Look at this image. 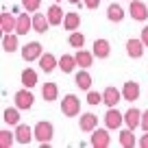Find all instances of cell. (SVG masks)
I'll use <instances>...</instances> for the list:
<instances>
[{"instance_id":"cell-1","label":"cell","mask_w":148,"mask_h":148,"mask_svg":"<svg viewBox=\"0 0 148 148\" xmlns=\"http://www.w3.org/2000/svg\"><path fill=\"white\" fill-rule=\"evenodd\" d=\"M61 111H63V116H68V118L79 116L81 113V100L74 96V94H68V96L61 100Z\"/></svg>"},{"instance_id":"cell-2","label":"cell","mask_w":148,"mask_h":148,"mask_svg":"<svg viewBox=\"0 0 148 148\" xmlns=\"http://www.w3.org/2000/svg\"><path fill=\"white\" fill-rule=\"evenodd\" d=\"M33 131H35V139L39 144H44V146H46L52 139V135H55V126H52L50 122H37Z\"/></svg>"},{"instance_id":"cell-3","label":"cell","mask_w":148,"mask_h":148,"mask_svg":"<svg viewBox=\"0 0 148 148\" xmlns=\"http://www.w3.org/2000/svg\"><path fill=\"white\" fill-rule=\"evenodd\" d=\"M111 144L109 131L107 129H94L92 131V146L94 148H107Z\"/></svg>"},{"instance_id":"cell-4","label":"cell","mask_w":148,"mask_h":148,"mask_svg":"<svg viewBox=\"0 0 148 148\" xmlns=\"http://www.w3.org/2000/svg\"><path fill=\"white\" fill-rule=\"evenodd\" d=\"M129 13H131V18L137 20V22H144V20H148V9H146V5H144L142 0H131Z\"/></svg>"},{"instance_id":"cell-5","label":"cell","mask_w":148,"mask_h":148,"mask_svg":"<svg viewBox=\"0 0 148 148\" xmlns=\"http://www.w3.org/2000/svg\"><path fill=\"white\" fill-rule=\"evenodd\" d=\"M122 122H124V116H122L116 107H109V111L105 113V124H107V129H120Z\"/></svg>"},{"instance_id":"cell-6","label":"cell","mask_w":148,"mask_h":148,"mask_svg":"<svg viewBox=\"0 0 148 148\" xmlns=\"http://www.w3.org/2000/svg\"><path fill=\"white\" fill-rule=\"evenodd\" d=\"M42 57V44L39 42H28L26 46L22 48V59L24 61H35Z\"/></svg>"},{"instance_id":"cell-7","label":"cell","mask_w":148,"mask_h":148,"mask_svg":"<svg viewBox=\"0 0 148 148\" xmlns=\"http://www.w3.org/2000/svg\"><path fill=\"white\" fill-rule=\"evenodd\" d=\"M33 137H35V131L28 124H18L15 126V142L18 144H24V146H26V144H31Z\"/></svg>"},{"instance_id":"cell-8","label":"cell","mask_w":148,"mask_h":148,"mask_svg":"<svg viewBox=\"0 0 148 148\" xmlns=\"http://www.w3.org/2000/svg\"><path fill=\"white\" fill-rule=\"evenodd\" d=\"M33 100H35V98H33V94L28 92V87L15 92V107H20V109H31Z\"/></svg>"},{"instance_id":"cell-9","label":"cell","mask_w":148,"mask_h":148,"mask_svg":"<svg viewBox=\"0 0 148 148\" xmlns=\"http://www.w3.org/2000/svg\"><path fill=\"white\" fill-rule=\"evenodd\" d=\"M15 26H18V18H13L7 9H2V13H0V28H2V33L15 31Z\"/></svg>"},{"instance_id":"cell-10","label":"cell","mask_w":148,"mask_h":148,"mask_svg":"<svg viewBox=\"0 0 148 148\" xmlns=\"http://www.w3.org/2000/svg\"><path fill=\"white\" fill-rule=\"evenodd\" d=\"M124 122H126V126H129V129L135 131L137 126H142V111L135 109V107H131V109L124 113Z\"/></svg>"},{"instance_id":"cell-11","label":"cell","mask_w":148,"mask_h":148,"mask_svg":"<svg viewBox=\"0 0 148 148\" xmlns=\"http://www.w3.org/2000/svg\"><path fill=\"white\" fill-rule=\"evenodd\" d=\"M144 46H146V44H144L142 39H129V42H126V55H129L131 59H139V57L144 55Z\"/></svg>"},{"instance_id":"cell-12","label":"cell","mask_w":148,"mask_h":148,"mask_svg":"<svg viewBox=\"0 0 148 148\" xmlns=\"http://www.w3.org/2000/svg\"><path fill=\"white\" fill-rule=\"evenodd\" d=\"M122 96H124V100L133 102L139 98V83H135V81H126L124 87H122Z\"/></svg>"},{"instance_id":"cell-13","label":"cell","mask_w":148,"mask_h":148,"mask_svg":"<svg viewBox=\"0 0 148 148\" xmlns=\"http://www.w3.org/2000/svg\"><path fill=\"white\" fill-rule=\"evenodd\" d=\"M102 98H105V105L107 107H116L124 96H122V92H118L116 87H107L105 92H102Z\"/></svg>"},{"instance_id":"cell-14","label":"cell","mask_w":148,"mask_h":148,"mask_svg":"<svg viewBox=\"0 0 148 148\" xmlns=\"http://www.w3.org/2000/svg\"><path fill=\"white\" fill-rule=\"evenodd\" d=\"M79 126H81V131H85V133H92V131L98 126V118L94 116V113H83L81 120H79Z\"/></svg>"},{"instance_id":"cell-15","label":"cell","mask_w":148,"mask_h":148,"mask_svg":"<svg viewBox=\"0 0 148 148\" xmlns=\"http://www.w3.org/2000/svg\"><path fill=\"white\" fill-rule=\"evenodd\" d=\"M48 26H50L48 15H44V13H35V15H33V31H35V33H46Z\"/></svg>"},{"instance_id":"cell-16","label":"cell","mask_w":148,"mask_h":148,"mask_svg":"<svg viewBox=\"0 0 148 148\" xmlns=\"http://www.w3.org/2000/svg\"><path fill=\"white\" fill-rule=\"evenodd\" d=\"M33 28V18H28V13H20L18 15V26H15V33L18 35H26Z\"/></svg>"},{"instance_id":"cell-17","label":"cell","mask_w":148,"mask_h":148,"mask_svg":"<svg viewBox=\"0 0 148 148\" xmlns=\"http://www.w3.org/2000/svg\"><path fill=\"white\" fill-rule=\"evenodd\" d=\"M48 20H50V26H59L61 22H63V9H61L59 5H52V7H48Z\"/></svg>"},{"instance_id":"cell-18","label":"cell","mask_w":148,"mask_h":148,"mask_svg":"<svg viewBox=\"0 0 148 148\" xmlns=\"http://www.w3.org/2000/svg\"><path fill=\"white\" fill-rule=\"evenodd\" d=\"M92 52L98 57V59H107L109 52H111V46H109L107 39H96V42H94V50Z\"/></svg>"},{"instance_id":"cell-19","label":"cell","mask_w":148,"mask_h":148,"mask_svg":"<svg viewBox=\"0 0 148 148\" xmlns=\"http://www.w3.org/2000/svg\"><path fill=\"white\" fill-rule=\"evenodd\" d=\"M74 83H76V87H81V89H85V92H89V87H92V76H89L87 68H83L79 74H76Z\"/></svg>"},{"instance_id":"cell-20","label":"cell","mask_w":148,"mask_h":148,"mask_svg":"<svg viewBox=\"0 0 148 148\" xmlns=\"http://www.w3.org/2000/svg\"><path fill=\"white\" fill-rule=\"evenodd\" d=\"M76 57H72V55H63L59 59V70L63 74H70V72H74V68H76Z\"/></svg>"},{"instance_id":"cell-21","label":"cell","mask_w":148,"mask_h":148,"mask_svg":"<svg viewBox=\"0 0 148 148\" xmlns=\"http://www.w3.org/2000/svg\"><path fill=\"white\" fill-rule=\"evenodd\" d=\"M57 65H59V61H57L55 57L50 55V52H46V55H42V57H39V68H42L46 74H48V72H52V70H55Z\"/></svg>"},{"instance_id":"cell-22","label":"cell","mask_w":148,"mask_h":148,"mask_svg":"<svg viewBox=\"0 0 148 148\" xmlns=\"http://www.w3.org/2000/svg\"><path fill=\"white\" fill-rule=\"evenodd\" d=\"M2 50L5 52H15L18 50V33H5L2 37Z\"/></svg>"},{"instance_id":"cell-23","label":"cell","mask_w":148,"mask_h":148,"mask_svg":"<svg viewBox=\"0 0 148 148\" xmlns=\"http://www.w3.org/2000/svg\"><path fill=\"white\" fill-rule=\"evenodd\" d=\"M74 57H76V63H79L81 68H89V65L94 63V57H96V55H94V52L83 50V48H79V52H76Z\"/></svg>"},{"instance_id":"cell-24","label":"cell","mask_w":148,"mask_h":148,"mask_svg":"<svg viewBox=\"0 0 148 148\" xmlns=\"http://www.w3.org/2000/svg\"><path fill=\"white\" fill-rule=\"evenodd\" d=\"M135 144H137V139H135V135H133V129H129V126H126L124 131H120V146L133 148Z\"/></svg>"},{"instance_id":"cell-25","label":"cell","mask_w":148,"mask_h":148,"mask_svg":"<svg viewBox=\"0 0 148 148\" xmlns=\"http://www.w3.org/2000/svg\"><path fill=\"white\" fill-rule=\"evenodd\" d=\"M63 26H65V31H76L81 26V15L79 13H65Z\"/></svg>"},{"instance_id":"cell-26","label":"cell","mask_w":148,"mask_h":148,"mask_svg":"<svg viewBox=\"0 0 148 148\" xmlns=\"http://www.w3.org/2000/svg\"><path fill=\"white\" fill-rule=\"evenodd\" d=\"M22 85H24V87H28V89L37 85V72H35V70L26 68V70L22 72Z\"/></svg>"},{"instance_id":"cell-27","label":"cell","mask_w":148,"mask_h":148,"mask_svg":"<svg viewBox=\"0 0 148 148\" xmlns=\"http://www.w3.org/2000/svg\"><path fill=\"white\" fill-rule=\"evenodd\" d=\"M57 94H59V89H57L55 83H46V85L42 87V96H44V100H46V102L57 100Z\"/></svg>"},{"instance_id":"cell-28","label":"cell","mask_w":148,"mask_h":148,"mask_svg":"<svg viewBox=\"0 0 148 148\" xmlns=\"http://www.w3.org/2000/svg\"><path fill=\"white\" fill-rule=\"evenodd\" d=\"M20 107H15V109H5V113H2V120L7 122V124H13L18 126L20 124Z\"/></svg>"},{"instance_id":"cell-29","label":"cell","mask_w":148,"mask_h":148,"mask_svg":"<svg viewBox=\"0 0 148 148\" xmlns=\"http://www.w3.org/2000/svg\"><path fill=\"white\" fill-rule=\"evenodd\" d=\"M107 18H109L111 22H122V18H124L122 7H120V5H111L109 9H107Z\"/></svg>"},{"instance_id":"cell-30","label":"cell","mask_w":148,"mask_h":148,"mask_svg":"<svg viewBox=\"0 0 148 148\" xmlns=\"http://www.w3.org/2000/svg\"><path fill=\"white\" fill-rule=\"evenodd\" d=\"M68 42H70V46H72V48H83L85 46V35H83V33H79V31H72V33H70V37H68Z\"/></svg>"},{"instance_id":"cell-31","label":"cell","mask_w":148,"mask_h":148,"mask_svg":"<svg viewBox=\"0 0 148 148\" xmlns=\"http://www.w3.org/2000/svg\"><path fill=\"white\" fill-rule=\"evenodd\" d=\"M13 142H15V133H11L9 129L0 131V146H2V148H9Z\"/></svg>"},{"instance_id":"cell-32","label":"cell","mask_w":148,"mask_h":148,"mask_svg":"<svg viewBox=\"0 0 148 148\" xmlns=\"http://www.w3.org/2000/svg\"><path fill=\"white\" fill-rule=\"evenodd\" d=\"M39 5H42V0H22V7L26 11H31V13L39 9Z\"/></svg>"},{"instance_id":"cell-33","label":"cell","mask_w":148,"mask_h":148,"mask_svg":"<svg viewBox=\"0 0 148 148\" xmlns=\"http://www.w3.org/2000/svg\"><path fill=\"white\" fill-rule=\"evenodd\" d=\"M87 102L89 105H98V102H105V98L98 92H87Z\"/></svg>"},{"instance_id":"cell-34","label":"cell","mask_w":148,"mask_h":148,"mask_svg":"<svg viewBox=\"0 0 148 148\" xmlns=\"http://www.w3.org/2000/svg\"><path fill=\"white\" fill-rule=\"evenodd\" d=\"M83 5L87 7V9H98V5H100V0H83Z\"/></svg>"},{"instance_id":"cell-35","label":"cell","mask_w":148,"mask_h":148,"mask_svg":"<svg viewBox=\"0 0 148 148\" xmlns=\"http://www.w3.org/2000/svg\"><path fill=\"white\" fill-rule=\"evenodd\" d=\"M142 129L148 133V111H144V113H142Z\"/></svg>"},{"instance_id":"cell-36","label":"cell","mask_w":148,"mask_h":148,"mask_svg":"<svg viewBox=\"0 0 148 148\" xmlns=\"http://www.w3.org/2000/svg\"><path fill=\"white\" fill-rule=\"evenodd\" d=\"M137 144H139V146H142V148H148V133H146V135H142Z\"/></svg>"},{"instance_id":"cell-37","label":"cell","mask_w":148,"mask_h":148,"mask_svg":"<svg viewBox=\"0 0 148 148\" xmlns=\"http://www.w3.org/2000/svg\"><path fill=\"white\" fill-rule=\"evenodd\" d=\"M142 42L148 46V26H144V28H142Z\"/></svg>"},{"instance_id":"cell-38","label":"cell","mask_w":148,"mask_h":148,"mask_svg":"<svg viewBox=\"0 0 148 148\" xmlns=\"http://www.w3.org/2000/svg\"><path fill=\"white\" fill-rule=\"evenodd\" d=\"M70 2H72V5H79V2H81V0H70Z\"/></svg>"},{"instance_id":"cell-39","label":"cell","mask_w":148,"mask_h":148,"mask_svg":"<svg viewBox=\"0 0 148 148\" xmlns=\"http://www.w3.org/2000/svg\"><path fill=\"white\" fill-rule=\"evenodd\" d=\"M57 2H59V0H57Z\"/></svg>"}]
</instances>
